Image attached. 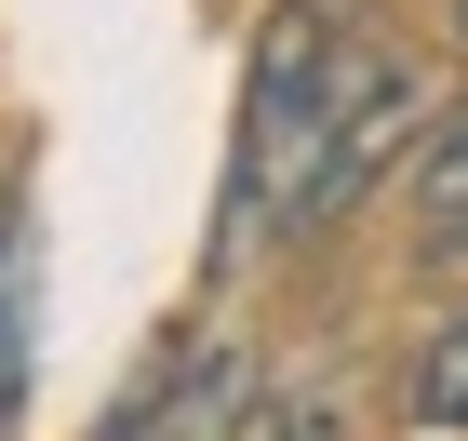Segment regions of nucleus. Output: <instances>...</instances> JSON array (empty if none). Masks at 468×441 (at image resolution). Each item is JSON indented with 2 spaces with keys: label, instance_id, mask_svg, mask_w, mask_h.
I'll use <instances>...</instances> for the list:
<instances>
[{
  "label": "nucleus",
  "instance_id": "5",
  "mask_svg": "<svg viewBox=\"0 0 468 441\" xmlns=\"http://www.w3.org/2000/svg\"><path fill=\"white\" fill-rule=\"evenodd\" d=\"M14 187H27V174H14V147H0V215H14Z\"/></svg>",
  "mask_w": 468,
  "mask_h": 441
},
{
  "label": "nucleus",
  "instance_id": "2",
  "mask_svg": "<svg viewBox=\"0 0 468 441\" xmlns=\"http://www.w3.org/2000/svg\"><path fill=\"white\" fill-rule=\"evenodd\" d=\"M27 388H40V215L14 187V215H0V441H27Z\"/></svg>",
  "mask_w": 468,
  "mask_h": 441
},
{
  "label": "nucleus",
  "instance_id": "6",
  "mask_svg": "<svg viewBox=\"0 0 468 441\" xmlns=\"http://www.w3.org/2000/svg\"><path fill=\"white\" fill-rule=\"evenodd\" d=\"M455 40H468V0H455Z\"/></svg>",
  "mask_w": 468,
  "mask_h": 441
},
{
  "label": "nucleus",
  "instance_id": "1",
  "mask_svg": "<svg viewBox=\"0 0 468 441\" xmlns=\"http://www.w3.org/2000/svg\"><path fill=\"white\" fill-rule=\"evenodd\" d=\"M429 94L375 27L335 0H268L241 54V121H228V187H215V268H254L268 241H308L415 147Z\"/></svg>",
  "mask_w": 468,
  "mask_h": 441
},
{
  "label": "nucleus",
  "instance_id": "3",
  "mask_svg": "<svg viewBox=\"0 0 468 441\" xmlns=\"http://www.w3.org/2000/svg\"><path fill=\"white\" fill-rule=\"evenodd\" d=\"M401 415L441 428V441H468V308L415 334V362H401Z\"/></svg>",
  "mask_w": 468,
  "mask_h": 441
},
{
  "label": "nucleus",
  "instance_id": "4",
  "mask_svg": "<svg viewBox=\"0 0 468 441\" xmlns=\"http://www.w3.org/2000/svg\"><path fill=\"white\" fill-rule=\"evenodd\" d=\"M401 174H415V215H468V94L415 121V147H401Z\"/></svg>",
  "mask_w": 468,
  "mask_h": 441
}]
</instances>
